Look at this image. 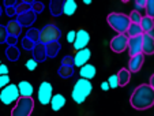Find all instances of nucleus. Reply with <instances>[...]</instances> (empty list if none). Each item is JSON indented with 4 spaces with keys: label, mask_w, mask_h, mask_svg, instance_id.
Segmentation results:
<instances>
[{
    "label": "nucleus",
    "mask_w": 154,
    "mask_h": 116,
    "mask_svg": "<svg viewBox=\"0 0 154 116\" xmlns=\"http://www.w3.org/2000/svg\"><path fill=\"white\" fill-rule=\"evenodd\" d=\"M6 42L8 44V46H14L15 44H17V38H15V37H11V36H8V37H7V40H6Z\"/></svg>",
    "instance_id": "37998d69"
},
{
    "label": "nucleus",
    "mask_w": 154,
    "mask_h": 116,
    "mask_svg": "<svg viewBox=\"0 0 154 116\" xmlns=\"http://www.w3.org/2000/svg\"><path fill=\"white\" fill-rule=\"evenodd\" d=\"M32 53H33L32 59H34L37 63L38 61H45L47 60V52H45V45H44V44H41V42L35 44L34 48H33V51H32Z\"/></svg>",
    "instance_id": "dca6fc26"
},
{
    "label": "nucleus",
    "mask_w": 154,
    "mask_h": 116,
    "mask_svg": "<svg viewBox=\"0 0 154 116\" xmlns=\"http://www.w3.org/2000/svg\"><path fill=\"white\" fill-rule=\"evenodd\" d=\"M128 19H130V23H137V25H139L140 20H142V14L138 11H131L130 15H128Z\"/></svg>",
    "instance_id": "c756f323"
},
{
    "label": "nucleus",
    "mask_w": 154,
    "mask_h": 116,
    "mask_svg": "<svg viewBox=\"0 0 154 116\" xmlns=\"http://www.w3.org/2000/svg\"><path fill=\"white\" fill-rule=\"evenodd\" d=\"M140 29H142L143 34L145 33H150V32H154V19L149 17H142V20L139 23Z\"/></svg>",
    "instance_id": "5701e85b"
},
{
    "label": "nucleus",
    "mask_w": 154,
    "mask_h": 116,
    "mask_svg": "<svg viewBox=\"0 0 154 116\" xmlns=\"http://www.w3.org/2000/svg\"><path fill=\"white\" fill-rule=\"evenodd\" d=\"M143 32L142 29H140L139 25H137V23H130V26H128L127 32H125V36H127L128 38L131 37H139V36H142Z\"/></svg>",
    "instance_id": "393cba45"
},
{
    "label": "nucleus",
    "mask_w": 154,
    "mask_h": 116,
    "mask_svg": "<svg viewBox=\"0 0 154 116\" xmlns=\"http://www.w3.org/2000/svg\"><path fill=\"white\" fill-rule=\"evenodd\" d=\"M76 8H78V4H76L75 0H66L63 3V14H66L67 17L75 14Z\"/></svg>",
    "instance_id": "4be33fe9"
},
{
    "label": "nucleus",
    "mask_w": 154,
    "mask_h": 116,
    "mask_svg": "<svg viewBox=\"0 0 154 116\" xmlns=\"http://www.w3.org/2000/svg\"><path fill=\"white\" fill-rule=\"evenodd\" d=\"M0 75H8V67L3 63H0Z\"/></svg>",
    "instance_id": "79ce46f5"
},
{
    "label": "nucleus",
    "mask_w": 154,
    "mask_h": 116,
    "mask_svg": "<svg viewBox=\"0 0 154 116\" xmlns=\"http://www.w3.org/2000/svg\"><path fill=\"white\" fill-rule=\"evenodd\" d=\"M19 90L18 86L15 83H10L7 85L4 89H2L0 92V101L3 102L4 105H11L12 102H17L19 99Z\"/></svg>",
    "instance_id": "423d86ee"
},
{
    "label": "nucleus",
    "mask_w": 154,
    "mask_h": 116,
    "mask_svg": "<svg viewBox=\"0 0 154 116\" xmlns=\"http://www.w3.org/2000/svg\"><path fill=\"white\" fill-rule=\"evenodd\" d=\"M10 85V77L8 75H0V90Z\"/></svg>",
    "instance_id": "4c0bfd02"
},
{
    "label": "nucleus",
    "mask_w": 154,
    "mask_h": 116,
    "mask_svg": "<svg viewBox=\"0 0 154 116\" xmlns=\"http://www.w3.org/2000/svg\"><path fill=\"white\" fill-rule=\"evenodd\" d=\"M89 42H90V34L85 29L78 30V32H76L75 41H74V49L75 51L85 49V48H87Z\"/></svg>",
    "instance_id": "1a4fd4ad"
},
{
    "label": "nucleus",
    "mask_w": 154,
    "mask_h": 116,
    "mask_svg": "<svg viewBox=\"0 0 154 116\" xmlns=\"http://www.w3.org/2000/svg\"><path fill=\"white\" fill-rule=\"evenodd\" d=\"M146 2H147V0H137V2H135V11L139 12L140 10H145Z\"/></svg>",
    "instance_id": "58836bf2"
},
{
    "label": "nucleus",
    "mask_w": 154,
    "mask_h": 116,
    "mask_svg": "<svg viewBox=\"0 0 154 116\" xmlns=\"http://www.w3.org/2000/svg\"><path fill=\"white\" fill-rule=\"evenodd\" d=\"M6 11H7V15L8 17H12V15H15V6L11 7V4H15V2H12V3H10V2H6Z\"/></svg>",
    "instance_id": "e433bc0d"
},
{
    "label": "nucleus",
    "mask_w": 154,
    "mask_h": 116,
    "mask_svg": "<svg viewBox=\"0 0 154 116\" xmlns=\"http://www.w3.org/2000/svg\"><path fill=\"white\" fill-rule=\"evenodd\" d=\"M117 79H119V86H127L130 83V79H131V73L128 71L127 68H122L119 70V73L116 74Z\"/></svg>",
    "instance_id": "412c9836"
},
{
    "label": "nucleus",
    "mask_w": 154,
    "mask_h": 116,
    "mask_svg": "<svg viewBox=\"0 0 154 116\" xmlns=\"http://www.w3.org/2000/svg\"><path fill=\"white\" fill-rule=\"evenodd\" d=\"M145 11H146V17L154 19V0H147L146 2Z\"/></svg>",
    "instance_id": "7c9ffc66"
},
{
    "label": "nucleus",
    "mask_w": 154,
    "mask_h": 116,
    "mask_svg": "<svg viewBox=\"0 0 154 116\" xmlns=\"http://www.w3.org/2000/svg\"><path fill=\"white\" fill-rule=\"evenodd\" d=\"M6 56L10 61H17L19 59V49H18L17 46H8L6 51Z\"/></svg>",
    "instance_id": "bb28decb"
},
{
    "label": "nucleus",
    "mask_w": 154,
    "mask_h": 116,
    "mask_svg": "<svg viewBox=\"0 0 154 116\" xmlns=\"http://www.w3.org/2000/svg\"><path fill=\"white\" fill-rule=\"evenodd\" d=\"M7 37H8V33H7L6 26L0 25V44H4V42H6Z\"/></svg>",
    "instance_id": "f704fd0d"
},
{
    "label": "nucleus",
    "mask_w": 154,
    "mask_h": 116,
    "mask_svg": "<svg viewBox=\"0 0 154 116\" xmlns=\"http://www.w3.org/2000/svg\"><path fill=\"white\" fill-rule=\"evenodd\" d=\"M142 36H139V37H131V38H128L127 49H128V53H130V58L142 53Z\"/></svg>",
    "instance_id": "9b49d317"
},
{
    "label": "nucleus",
    "mask_w": 154,
    "mask_h": 116,
    "mask_svg": "<svg viewBox=\"0 0 154 116\" xmlns=\"http://www.w3.org/2000/svg\"><path fill=\"white\" fill-rule=\"evenodd\" d=\"M49 104H51V108H52L55 112H57V111H60L61 108L66 105V97H64L63 94H60V93H56V94L52 96Z\"/></svg>",
    "instance_id": "a211bd4d"
},
{
    "label": "nucleus",
    "mask_w": 154,
    "mask_h": 116,
    "mask_svg": "<svg viewBox=\"0 0 154 116\" xmlns=\"http://www.w3.org/2000/svg\"><path fill=\"white\" fill-rule=\"evenodd\" d=\"M142 53L154 55V32L145 33L142 36Z\"/></svg>",
    "instance_id": "9d476101"
},
{
    "label": "nucleus",
    "mask_w": 154,
    "mask_h": 116,
    "mask_svg": "<svg viewBox=\"0 0 154 116\" xmlns=\"http://www.w3.org/2000/svg\"><path fill=\"white\" fill-rule=\"evenodd\" d=\"M106 82H108V85H109V87H111V89H116V87H119V79H117L116 74H113V75L109 77Z\"/></svg>",
    "instance_id": "473e14b6"
},
{
    "label": "nucleus",
    "mask_w": 154,
    "mask_h": 116,
    "mask_svg": "<svg viewBox=\"0 0 154 116\" xmlns=\"http://www.w3.org/2000/svg\"><path fill=\"white\" fill-rule=\"evenodd\" d=\"M34 109L33 97H19L11 111V116H30Z\"/></svg>",
    "instance_id": "20e7f679"
},
{
    "label": "nucleus",
    "mask_w": 154,
    "mask_h": 116,
    "mask_svg": "<svg viewBox=\"0 0 154 116\" xmlns=\"http://www.w3.org/2000/svg\"><path fill=\"white\" fill-rule=\"evenodd\" d=\"M75 37H76V32H75V30H70V32H68V34H67V41L70 44H74Z\"/></svg>",
    "instance_id": "a19ab883"
},
{
    "label": "nucleus",
    "mask_w": 154,
    "mask_h": 116,
    "mask_svg": "<svg viewBox=\"0 0 154 116\" xmlns=\"http://www.w3.org/2000/svg\"><path fill=\"white\" fill-rule=\"evenodd\" d=\"M61 37V30L56 25H45L40 30V42L41 44H49L53 41H59Z\"/></svg>",
    "instance_id": "39448f33"
},
{
    "label": "nucleus",
    "mask_w": 154,
    "mask_h": 116,
    "mask_svg": "<svg viewBox=\"0 0 154 116\" xmlns=\"http://www.w3.org/2000/svg\"><path fill=\"white\" fill-rule=\"evenodd\" d=\"M61 66H68V67H74V56H64L61 59Z\"/></svg>",
    "instance_id": "c9c22d12"
},
{
    "label": "nucleus",
    "mask_w": 154,
    "mask_h": 116,
    "mask_svg": "<svg viewBox=\"0 0 154 116\" xmlns=\"http://www.w3.org/2000/svg\"><path fill=\"white\" fill-rule=\"evenodd\" d=\"M131 107L137 111H146L154 105V89L149 83H142L132 92L130 97Z\"/></svg>",
    "instance_id": "f257e3e1"
},
{
    "label": "nucleus",
    "mask_w": 154,
    "mask_h": 116,
    "mask_svg": "<svg viewBox=\"0 0 154 116\" xmlns=\"http://www.w3.org/2000/svg\"><path fill=\"white\" fill-rule=\"evenodd\" d=\"M90 58H91V52L89 48L76 51V55L74 56V66H78V67L85 66V64L89 63V59Z\"/></svg>",
    "instance_id": "4468645a"
},
{
    "label": "nucleus",
    "mask_w": 154,
    "mask_h": 116,
    "mask_svg": "<svg viewBox=\"0 0 154 116\" xmlns=\"http://www.w3.org/2000/svg\"><path fill=\"white\" fill-rule=\"evenodd\" d=\"M106 22L117 34H125L128 26H130L128 15L122 14V12H111L106 17Z\"/></svg>",
    "instance_id": "7ed1b4c3"
},
{
    "label": "nucleus",
    "mask_w": 154,
    "mask_h": 116,
    "mask_svg": "<svg viewBox=\"0 0 154 116\" xmlns=\"http://www.w3.org/2000/svg\"><path fill=\"white\" fill-rule=\"evenodd\" d=\"M25 37L29 38V40L33 41L34 44H38L40 42V30L35 29V27H29V30H27Z\"/></svg>",
    "instance_id": "cd10ccee"
},
{
    "label": "nucleus",
    "mask_w": 154,
    "mask_h": 116,
    "mask_svg": "<svg viewBox=\"0 0 154 116\" xmlns=\"http://www.w3.org/2000/svg\"><path fill=\"white\" fill-rule=\"evenodd\" d=\"M35 19H37V15H35L34 12L30 10V11H26V12L19 14L15 20H17V22L19 23L22 27H30L33 23L35 22Z\"/></svg>",
    "instance_id": "f8f14e48"
},
{
    "label": "nucleus",
    "mask_w": 154,
    "mask_h": 116,
    "mask_svg": "<svg viewBox=\"0 0 154 116\" xmlns=\"http://www.w3.org/2000/svg\"><path fill=\"white\" fill-rule=\"evenodd\" d=\"M32 10V3L30 2H23V3H17L15 6V14L19 15L22 12H26V11H30Z\"/></svg>",
    "instance_id": "c85d7f7f"
},
{
    "label": "nucleus",
    "mask_w": 154,
    "mask_h": 116,
    "mask_svg": "<svg viewBox=\"0 0 154 116\" xmlns=\"http://www.w3.org/2000/svg\"><path fill=\"white\" fill-rule=\"evenodd\" d=\"M32 11L34 12L35 15L37 14H41L44 11V4L41 2H33L32 3Z\"/></svg>",
    "instance_id": "2f4dec72"
},
{
    "label": "nucleus",
    "mask_w": 154,
    "mask_h": 116,
    "mask_svg": "<svg viewBox=\"0 0 154 116\" xmlns=\"http://www.w3.org/2000/svg\"><path fill=\"white\" fill-rule=\"evenodd\" d=\"M35 44L33 42V41H30L29 38L23 37L22 38V46H23V49H27V51H33V48H34Z\"/></svg>",
    "instance_id": "72a5a7b5"
},
{
    "label": "nucleus",
    "mask_w": 154,
    "mask_h": 116,
    "mask_svg": "<svg viewBox=\"0 0 154 116\" xmlns=\"http://www.w3.org/2000/svg\"><path fill=\"white\" fill-rule=\"evenodd\" d=\"M93 92V85L90 81L87 79H78L74 85V89L71 92V97L76 104H83L86 101V99Z\"/></svg>",
    "instance_id": "f03ea898"
},
{
    "label": "nucleus",
    "mask_w": 154,
    "mask_h": 116,
    "mask_svg": "<svg viewBox=\"0 0 154 116\" xmlns=\"http://www.w3.org/2000/svg\"><path fill=\"white\" fill-rule=\"evenodd\" d=\"M128 45V37L125 34H116L109 42V46L111 49L116 53H122L127 49Z\"/></svg>",
    "instance_id": "6e6552de"
},
{
    "label": "nucleus",
    "mask_w": 154,
    "mask_h": 116,
    "mask_svg": "<svg viewBox=\"0 0 154 116\" xmlns=\"http://www.w3.org/2000/svg\"><path fill=\"white\" fill-rule=\"evenodd\" d=\"M17 86H18V90H19L20 97H32L33 96L34 89H33V85L30 83L29 81H20Z\"/></svg>",
    "instance_id": "f3484780"
},
{
    "label": "nucleus",
    "mask_w": 154,
    "mask_h": 116,
    "mask_svg": "<svg viewBox=\"0 0 154 116\" xmlns=\"http://www.w3.org/2000/svg\"><path fill=\"white\" fill-rule=\"evenodd\" d=\"M149 85H150V86H151V87H153V89H154V74H153V75L150 77V82H149Z\"/></svg>",
    "instance_id": "a18cd8bd"
},
{
    "label": "nucleus",
    "mask_w": 154,
    "mask_h": 116,
    "mask_svg": "<svg viewBox=\"0 0 154 116\" xmlns=\"http://www.w3.org/2000/svg\"><path fill=\"white\" fill-rule=\"evenodd\" d=\"M6 29H7V33H8V36H11V37H15V38H18L20 36V33H22V26H20L17 20H10V22L7 23Z\"/></svg>",
    "instance_id": "6ab92c4d"
},
{
    "label": "nucleus",
    "mask_w": 154,
    "mask_h": 116,
    "mask_svg": "<svg viewBox=\"0 0 154 116\" xmlns=\"http://www.w3.org/2000/svg\"><path fill=\"white\" fill-rule=\"evenodd\" d=\"M38 101L42 105H48L51 102V99L53 96V87L51 85V82L44 81L40 83V87H38Z\"/></svg>",
    "instance_id": "0eeeda50"
},
{
    "label": "nucleus",
    "mask_w": 154,
    "mask_h": 116,
    "mask_svg": "<svg viewBox=\"0 0 154 116\" xmlns=\"http://www.w3.org/2000/svg\"><path fill=\"white\" fill-rule=\"evenodd\" d=\"M143 63H145V55H143V53L135 55V56H132V58H130V60H128L127 70L130 73H138L143 67Z\"/></svg>",
    "instance_id": "ddd939ff"
},
{
    "label": "nucleus",
    "mask_w": 154,
    "mask_h": 116,
    "mask_svg": "<svg viewBox=\"0 0 154 116\" xmlns=\"http://www.w3.org/2000/svg\"><path fill=\"white\" fill-rule=\"evenodd\" d=\"M59 77H61L63 79H68L74 75V67H68V66H60L57 70Z\"/></svg>",
    "instance_id": "a878e982"
},
{
    "label": "nucleus",
    "mask_w": 154,
    "mask_h": 116,
    "mask_svg": "<svg viewBox=\"0 0 154 116\" xmlns=\"http://www.w3.org/2000/svg\"><path fill=\"white\" fill-rule=\"evenodd\" d=\"M26 68L29 70V71H34V70L37 68V61H35L34 59H29V60L26 61Z\"/></svg>",
    "instance_id": "ea45409f"
},
{
    "label": "nucleus",
    "mask_w": 154,
    "mask_h": 116,
    "mask_svg": "<svg viewBox=\"0 0 154 116\" xmlns=\"http://www.w3.org/2000/svg\"><path fill=\"white\" fill-rule=\"evenodd\" d=\"M0 15H2V7H0Z\"/></svg>",
    "instance_id": "de8ad7c7"
},
{
    "label": "nucleus",
    "mask_w": 154,
    "mask_h": 116,
    "mask_svg": "<svg viewBox=\"0 0 154 116\" xmlns=\"http://www.w3.org/2000/svg\"><path fill=\"white\" fill-rule=\"evenodd\" d=\"M96 74H97V68L90 63L82 66L81 70H79V75H81V78L87 79V81H91V79L96 77Z\"/></svg>",
    "instance_id": "2eb2a0df"
},
{
    "label": "nucleus",
    "mask_w": 154,
    "mask_h": 116,
    "mask_svg": "<svg viewBox=\"0 0 154 116\" xmlns=\"http://www.w3.org/2000/svg\"><path fill=\"white\" fill-rule=\"evenodd\" d=\"M63 3L61 0H52L49 4V10H51V14L53 17H59V15L63 14Z\"/></svg>",
    "instance_id": "b1692460"
},
{
    "label": "nucleus",
    "mask_w": 154,
    "mask_h": 116,
    "mask_svg": "<svg viewBox=\"0 0 154 116\" xmlns=\"http://www.w3.org/2000/svg\"><path fill=\"white\" fill-rule=\"evenodd\" d=\"M83 3H85V4H90L91 0H83Z\"/></svg>",
    "instance_id": "49530a36"
},
{
    "label": "nucleus",
    "mask_w": 154,
    "mask_h": 116,
    "mask_svg": "<svg viewBox=\"0 0 154 116\" xmlns=\"http://www.w3.org/2000/svg\"><path fill=\"white\" fill-rule=\"evenodd\" d=\"M101 89L104 90V92H108V90L111 89V87H109V85H108V82H106V81H105V82H102V83H101Z\"/></svg>",
    "instance_id": "c03bdc74"
},
{
    "label": "nucleus",
    "mask_w": 154,
    "mask_h": 116,
    "mask_svg": "<svg viewBox=\"0 0 154 116\" xmlns=\"http://www.w3.org/2000/svg\"><path fill=\"white\" fill-rule=\"evenodd\" d=\"M61 45L59 41H53V42L45 44V52H47V58H56L57 53L60 52Z\"/></svg>",
    "instance_id": "aec40b11"
}]
</instances>
